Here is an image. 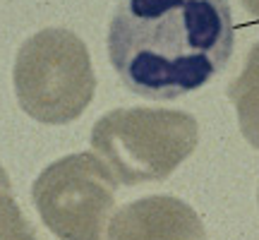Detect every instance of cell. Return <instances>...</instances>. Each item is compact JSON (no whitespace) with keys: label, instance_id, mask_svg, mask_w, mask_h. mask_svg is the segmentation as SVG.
Masks as SVG:
<instances>
[{"label":"cell","instance_id":"cell-1","mask_svg":"<svg viewBox=\"0 0 259 240\" xmlns=\"http://www.w3.org/2000/svg\"><path fill=\"white\" fill-rule=\"evenodd\" d=\"M233 46L228 0H120L108 27V58L120 82L154 101L211 82Z\"/></svg>","mask_w":259,"mask_h":240},{"label":"cell","instance_id":"cell-2","mask_svg":"<svg viewBox=\"0 0 259 240\" xmlns=\"http://www.w3.org/2000/svg\"><path fill=\"white\" fill-rule=\"evenodd\" d=\"M197 142V120L170 108H115L101 115L92 130L94 151L118 185L166 180Z\"/></svg>","mask_w":259,"mask_h":240},{"label":"cell","instance_id":"cell-3","mask_svg":"<svg viewBox=\"0 0 259 240\" xmlns=\"http://www.w3.org/2000/svg\"><path fill=\"white\" fill-rule=\"evenodd\" d=\"M12 82L19 108L38 123L65 125L87 111L96 92L92 58L70 29H41L17 51Z\"/></svg>","mask_w":259,"mask_h":240},{"label":"cell","instance_id":"cell-4","mask_svg":"<svg viewBox=\"0 0 259 240\" xmlns=\"http://www.w3.org/2000/svg\"><path fill=\"white\" fill-rule=\"evenodd\" d=\"M118 180L89 151L46 166L31 185L41 221L60 240H103L115 209Z\"/></svg>","mask_w":259,"mask_h":240},{"label":"cell","instance_id":"cell-5","mask_svg":"<svg viewBox=\"0 0 259 240\" xmlns=\"http://www.w3.org/2000/svg\"><path fill=\"white\" fill-rule=\"evenodd\" d=\"M108 240H206L202 219L170 194H151L120 207L111 216Z\"/></svg>","mask_w":259,"mask_h":240},{"label":"cell","instance_id":"cell-6","mask_svg":"<svg viewBox=\"0 0 259 240\" xmlns=\"http://www.w3.org/2000/svg\"><path fill=\"white\" fill-rule=\"evenodd\" d=\"M240 132L254 149H259V41L250 48L245 58L242 72L235 77L228 87Z\"/></svg>","mask_w":259,"mask_h":240},{"label":"cell","instance_id":"cell-7","mask_svg":"<svg viewBox=\"0 0 259 240\" xmlns=\"http://www.w3.org/2000/svg\"><path fill=\"white\" fill-rule=\"evenodd\" d=\"M0 240H38L15 202L12 190L0 192Z\"/></svg>","mask_w":259,"mask_h":240},{"label":"cell","instance_id":"cell-8","mask_svg":"<svg viewBox=\"0 0 259 240\" xmlns=\"http://www.w3.org/2000/svg\"><path fill=\"white\" fill-rule=\"evenodd\" d=\"M242 5L247 8V12H250L252 17L259 19V0H242Z\"/></svg>","mask_w":259,"mask_h":240},{"label":"cell","instance_id":"cell-9","mask_svg":"<svg viewBox=\"0 0 259 240\" xmlns=\"http://www.w3.org/2000/svg\"><path fill=\"white\" fill-rule=\"evenodd\" d=\"M5 190H12V187H10V178L5 173V168L0 166V192H5Z\"/></svg>","mask_w":259,"mask_h":240}]
</instances>
